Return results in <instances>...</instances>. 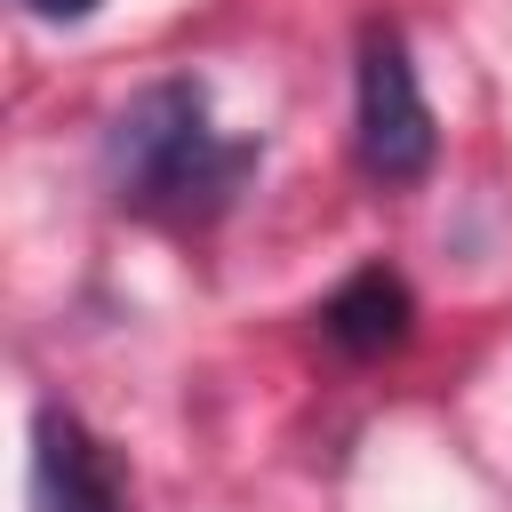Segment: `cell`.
Returning <instances> with one entry per match:
<instances>
[{
	"label": "cell",
	"mask_w": 512,
	"mask_h": 512,
	"mask_svg": "<svg viewBox=\"0 0 512 512\" xmlns=\"http://www.w3.org/2000/svg\"><path fill=\"white\" fill-rule=\"evenodd\" d=\"M32 512H120V472L104 440L56 400L32 408Z\"/></svg>",
	"instance_id": "obj_3"
},
{
	"label": "cell",
	"mask_w": 512,
	"mask_h": 512,
	"mask_svg": "<svg viewBox=\"0 0 512 512\" xmlns=\"http://www.w3.org/2000/svg\"><path fill=\"white\" fill-rule=\"evenodd\" d=\"M320 336L344 352V360H384L416 336V288L392 272V264H360L344 272L328 296H320Z\"/></svg>",
	"instance_id": "obj_4"
},
{
	"label": "cell",
	"mask_w": 512,
	"mask_h": 512,
	"mask_svg": "<svg viewBox=\"0 0 512 512\" xmlns=\"http://www.w3.org/2000/svg\"><path fill=\"white\" fill-rule=\"evenodd\" d=\"M264 144L256 136H224L208 120V88L192 72H168L152 88H136L112 128H104V192L112 208L168 224V232H208L240 184L256 176Z\"/></svg>",
	"instance_id": "obj_1"
},
{
	"label": "cell",
	"mask_w": 512,
	"mask_h": 512,
	"mask_svg": "<svg viewBox=\"0 0 512 512\" xmlns=\"http://www.w3.org/2000/svg\"><path fill=\"white\" fill-rule=\"evenodd\" d=\"M24 8H32L40 24H88V16L104 8V0H24Z\"/></svg>",
	"instance_id": "obj_5"
},
{
	"label": "cell",
	"mask_w": 512,
	"mask_h": 512,
	"mask_svg": "<svg viewBox=\"0 0 512 512\" xmlns=\"http://www.w3.org/2000/svg\"><path fill=\"white\" fill-rule=\"evenodd\" d=\"M352 160L384 192L424 184L432 160H440V120L424 104L408 32L392 16H368L360 24V56H352Z\"/></svg>",
	"instance_id": "obj_2"
}]
</instances>
